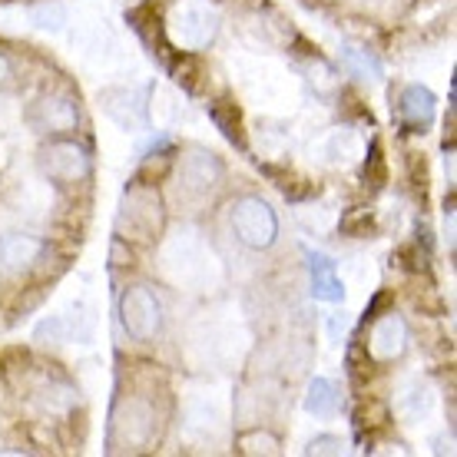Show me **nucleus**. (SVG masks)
<instances>
[{
	"label": "nucleus",
	"instance_id": "9b49d317",
	"mask_svg": "<svg viewBox=\"0 0 457 457\" xmlns=\"http://www.w3.org/2000/svg\"><path fill=\"white\" fill-rule=\"evenodd\" d=\"M34 338H37V342H44V345L63 342V338H67V321H63V319H46V321H40V328H37Z\"/></svg>",
	"mask_w": 457,
	"mask_h": 457
},
{
	"label": "nucleus",
	"instance_id": "ddd939ff",
	"mask_svg": "<svg viewBox=\"0 0 457 457\" xmlns=\"http://www.w3.org/2000/svg\"><path fill=\"white\" fill-rule=\"evenodd\" d=\"M342 451H345L342 437H332V435H321L309 445V454H342Z\"/></svg>",
	"mask_w": 457,
	"mask_h": 457
},
{
	"label": "nucleus",
	"instance_id": "9d476101",
	"mask_svg": "<svg viewBox=\"0 0 457 457\" xmlns=\"http://www.w3.org/2000/svg\"><path fill=\"white\" fill-rule=\"evenodd\" d=\"M345 60L352 63V70L358 73V77H368V73H371V80H375V77H381V63H378L375 57H368V54H358L354 46H348V50H345Z\"/></svg>",
	"mask_w": 457,
	"mask_h": 457
},
{
	"label": "nucleus",
	"instance_id": "1a4fd4ad",
	"mask_svg": "<svg viewBox=\"0 0 457 457\" xmlns=\"http://www.w3.org/2000/svg\"><path fill=\"white\" fill-rule=\"evenodd\" d=\"M40 110H46V129H70L77 123V110L67 100H40Z\"/></svg>",
	"mask_w": 457,
	"mask_h": 457
},
{
	"label": "nucleus",
	"instance_id": "7ed1b4c3",
	"mask_svg": "<svg viewBox=\"0 0 457 457\" xmlns=\"http://www.w3.org/2000/svg\"><path fill=\"white\" fill-rule=\"evenodd\" d=\"M309 269H312V295L319 302H342L345 286L338 272H335V262L321 252H309Z\"/></svg>",
	"mask_w": 457,
	"mask_h": 457
},
{
	"label": "nucleus",
	"instance_id": "dca6fc26",
	"mask_svg": "<svg viewBox=\"0 0 457 457\" xmlns=\"http://www.w3.org/2000/svg\"><path fill=\"white\" fill-rule=\"evenodd\" d=\"M11 63H7V57H0V87H11Z\"/></svg>",
	"mask_w": 457,
	"mask_h": 457
},
{
	"label": "nucleus",
	"instance_id": "0eeeda50",
	"mask_svg": "<svg viewBox=\"0 0 457 457\" xmlns=\"http://www.w3.org/2000/svg\"><path fill=\"white\" fill-rule=\"evenodd\" d=\"M305 411L315 414V418H328V414L338 411V391L328 378H315L309 385V395H305Z\"/></svg>",
	"mask_w": 457,
	"mask_h": 457
},
{
	"label": "nucleus",
	"instance_id": "6e6552de",
	"mask_svg": "<svg viewBox=\"0 0 457 457\" xmlns=\"http://www.w3.org/2000/svg\"><path fill=\"white\" fill-rule=\"evenodd\" d=\"M209 116H212V123L222 129V137L228 143H239L242 146V129H239V110L226 100H216V104H209Z\"/></svg>",
	"mask_w": 457,
	"mask_h": 457
},
{
	"label": "nucleus",
	"instance_id": "39448f33",
	"mask_svg": "<svg viewBox=\"0 0 457 457\" xmlns=\"http://www.w3.org/2000/svg\"><path fill=\"white\" fill-rule=\"evenodd\" d=\"M404 338H408V328H404V321L398 315H388V319H381L375 325V332H371V352L378 358H395L401 354L404 348Z\"/></svg>",
	"mask_w": 457,
	"mask_h": 457
},
{
	"label": "nucleus",
	"instance_id": "4468645a",
	"mask_svg": "<svg viewBox=\"0 0 457 457\" xmlns=\"http://www.w3.org/2000/svg\"><path fill=\"white\" fill-rule=\"evenodd\" d=\"M345 232H348V236H365V232H371L368 212H354V216L345 219Z\"/></svg>",
	"mask_w": 457,
	"mask_h": 457
},
{
	"label": "nucleus",
	"instance_id": "f8f14e48",
	"mask_svg": "<svg viewBox=\"0 0 457 457\" xmlns=\"http://www.w3.org/2000/svg\"><path fill=\"white\" fill-rule=\"evenodd\" d=\"M365 176L371 179V186H381V179H385V160H381V146L378 143H371V160L365 166Z\"/></svg>",
	"mask_w": 457,
	"mask_h": 457
},
{
	"label": "nucleus",
	"instance_id": "f03ea898",
	"mask_svg": "<svg viewBox=\"0 0 457 457\" xmlns=\"http://www.w3.org/2000/svg\"><path fill=\"white\" fill-rule=\"evenodd\" d=\"M401 120L411 133H424L435 120V93L428 87H418V83L408 87L401 93Z\"/></svg>",
	"mask_w": 457,
	"mask_h": 457
},
{
	"label": "nucleus",
	"instance_id": "20e7f679",
	"mask_svg": "<svg viewBox=\"0 0 457 457\" xmlns=\"http://www.w3.org/2000/svg\"><path fill=\"white\" fill-rule=\"evenodd\" d=\"M44 170L50 176H57V179H77L87 172V156H83L80 146H73V143H57V146H50L44 153Z\"/></svg>",
	"mask_w": 457,
	"mask_h": 457
},
{
	"label": "nucleus",
	"instance_id": "2eb2a0df",
	"mask_svg": "<svg viewBox=\"0 0 457 457\" xmlns=\"http://www.w3.org/2000/svg\"><path fill=\"white\" fill-rule=\"evenodd\" d=\"M54 17H57V21H63V11H60V7H54V11H50V7H37L34 11V21L40 23V27H54Z\"/></svg>",
	"mask_w": 457,
	"mask_h": 457
},
{
	"label": "nucleus",
	"instance_id": "f257e3e1",
	"mask_svg": "<svg viewBox=\"0 0 457 457\" xmlns=\"http://www.w3.org/2000/svg\"><path fill=\"white\" fill-rule=\"evenodd\" d=\"M232 228L245 245L252 249H269L275 242V232H278V219L262 199L255 195H245L232 206Z\"/></svg>",
	"mask_w": 457,
	"mask_h": 457
},
{
	"label": "nucleus",
	"instance_id": "423d86ee",
	"mask_svg": "<svg viewBox=\"0 0 457 457\" xmlns=\"http://www.w3.org/2000/svg\"><path fill=\"white\" fill-rule=\"evenodd\" d=\"M37 255H40V242H37L34 236H7V239L0 242V259H4V265H7L11 272L27 269Z\"/></svg>",
	"mask_w": 457,
	"mask_h": 457
}]
</instances>
